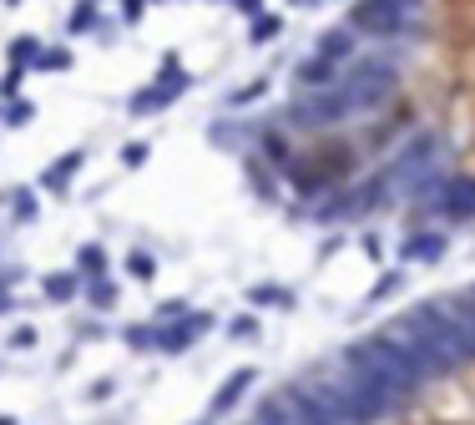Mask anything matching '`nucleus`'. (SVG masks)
<instances>
[{
    "mask_svg": "<svg viewBox=\"0 0 475 425\" xmlns=\"http://www.w3.org/2000/svg\"><path fill=\"white\" fill-rule=\"evenodd\" d=\"M360 51L339 66L360 178L425 228L475 218V0H354Z\"/></svg>",
    "mask_w": 475,
    "mask_h": 425,
    "instance_id": "obj_1",
    "label": "nucleus"
},
{
    "mask_svg": "<svg viewBox=\"0 0 475 425\" xmlns=\"http://www.w3.org/2000/svg\"><path fill=\"white\" fill-rule=\"evenodd\" d=\"M308 390L339 425H475V283L354 339Z\"/></svg>",
    "mask_w": 475,
    "mask_h": 425,
    "instance_id": "obj_2",
    "label": "nucleus"
},
{
    "mask_svg": "<svg viewBox=\"0 0 475 425\" xmlns=\"http://www.w3.org/2000/svg\"><path fill=\"white\" fill-rule=\"evenodd\" d=\"M213 329V314H182V319L162 324V335H157V355H187V349L197 345V335H207Z\"/></svg>",
    "mask_w": 475,
    "mask_h": 425,
    "instance_id": "obj_3",
    "label": "nucleus"
},
{
    "mask_svg": "<svg viewBox=\"0 0 475 425\" xmlns=\"http://www.w3.org/2000/svg\"><path fill=\"white\" fill-rule=\"evenodd\" d=\"M81 168H87V147H71V152H66V157H56L51 168L41 172V188H46V193H56V198H61L66 188H71V178H77Z\"/></svg>",
    "mask_w": 475,
    "mask_h": 425,
    "instance_id": "obj_4",
    "label": "nucleus"
},
{
    "mask_svg": "<svg viewBox=\"0 0 475 425\" xmlns=\"http://www.w3.org/2000/svg\"><path fill=\"white\" fill-rule=\"evenodd\" d=\"M253 380H258V370H253V365H238V370H233L228 380H223V390H218V395H213V405H207V415H228L233 405H238V400L248 395V385H253Z\"/></svg>",
    "mask_w": 475,
    "mask_h": 425,
    "instance_id": "obj_5",
    "label": "nucleus"
},
{
    "mask_svg": "<svg viewBox=\"0 0 475 425\" xmlns=\"http://www.w3.org/2000/svg\"><path fill=\"white\" fill-rule=\"evenodd\" d=\"M81 273L77 269H66V273H46V279H41V294L51 299V304H71V299L81 294Z\"/></svg>",
    "mask_w": 475,
    "mask_h": 425,
    "instance_id": "obj_6",
    "label": "nucleus"
},
{
    "mask_svg": "<svg viewBox=\"0 0 475 425\" xmlns=\"http://www.w3.org/2000/svg\"><path fill=\"white\" fill-rule=\"evenodd\" d=\"M178 97H172L162 81H152V87H142V91H132V102H127V112L132 116H152V112H162V106H172Z\"/></svg>",
    "mask_w": 475,
    "mask_h": 425,
    "instance_id": "obj_7",
    "label": "nucleus"
},
{
    "mask_svg": "<svg viewBox=\"0 0 475 425\" xmlns=\"http://www.w3.org/2000/svg\"><path fill=\"white\" fill-rule=\"evenodd\" d=\"M157 81L172 91V97H182V91L193 87V77H187V66H182V56L178 51H168L162 56V66H157Z\"/></svg>",
    "mask_w": 475,
    "mask_h": 425,
    "instance_id": "obj_8",
    "label": "nucleus"
},
{
    "mask_svg": "<svg viewBox=\"0 0 475 425\" xmlns=\"http://www.w3.org/2000/svg\"><path fill=\"white\" fill-rule=\"evenodd\" d=\"M106 263H112V258H106L102 244H81L77 248V273L81 279H106Z\"/></svg>",
    "mask_w": 475,
    "mask_h": 425,
    "instance_id": "obj_9",
    "label": "nucleus"
},
{
    "mask_svg": "<svg viewBox=\"0 0 475 425\" xmlns=\"http://www.w3.org/2000/svg\"><path fill=\"white\" fill-rule=\"evenodd\" d=\"M273 172H279V168H269L258 152L248 157V178H253V193L263 198V203H273V198H279V188H273Z\"/></svg>",
    "mask_w": 475,
    "mask_h": 425,
    "instance_id": "obj_10",
    "label": "nucleus"
},
{
    "mask_svg": "<svg viewBox=\"0 0 475 425\" xmlns=\"http://www.w3.org/2000/svg\"><path fill=\"white\" fill-rule=\"evenodd\" d=\"M96 26H102L96 0H77V11H71V21H66V36H91Z\"/></svg>",
    "mask_w": 475,
    "mask_h": 425,
    "instance_id": "obj_11",
    "label": "nucleus"
},
{
    "mask_svg": "<svg viewBox=\"0 0 475 425\" xmlns=\"http://www.w3.org/2000/svg\"><path fill=\"white\" fill-rule=\"evenodd\" d=\"M248 304H273V310H294V289H279V283H258V289H248Z\"/></svg>",
    "mask_w": 475,
    "mask_h": 425,
    "instance_id": "obj_12",
    "label": "nucleus"
},
{
    "mask_svg": "<svg viewBox=\"0 0 475 425\" xmlns=\"http://www.w3.org/2000/svg\"><path fill=\"white\" fill-rule=\"evenodd\" d=\"M41 46H46V41H36V36H15L11 46H5V56H11V66H36V56H41Z\"/></svg>",
    "mask_w": 475,
    "mask_h": 425,
    "instance_id": "obj_13",
    "label": "nucleus"
},
{
    "mask_svg": "<svg viewBox=\"0 0 475 425\" xmlns=\"http://www.w3.org/2000/svg\"><path fill=\"white\" fill-rule=\"evenodd\" d=\"M31 71H71V46H41Z\"/></svg>",
    "mask_w": 475,
    "mask_h": 425,
    "instance_id": "obj_14",
    "label": "nucleus"
},
{
    "mask_svg": "<svg viewBox=\"0 0 475 425\" xmlns=\"http://www.w3.org/2000/svg\"><path fill=\"white\" fill-rule=\"evenodd\" d=\"M157 335H162V324H127L122 329L127 349H157Z\"/></svg>",
    "mask_w": 475,
    "mask_h": 425,
    "instance_id": "obj_15",
    "label": "nucleus"
},
{
    "mask_svg": "<svg viewBox=\"0 0 475 425\" xmlns=\"http://www.w3.org/2000/svg\"><path fill=\"white\" fill-rule=\"evenodd\" d=\"M127 273L137 283H152L157 279V258L147 254V248H132V254H127Z\"/></svg>",
    "mask_w": 475,
    "mask_h": 425,
    "instance_id": "obj_16",
    "label": "nucleus"
},
{
    "mask_svg": "<svg viewBox=\"0 0 475 425\" xmlns=\"http://www.w3.org/2000/svg\"><path fill=\"white\" fill-rule=\"evenodd\" d=\"M31 116H36V102H31V97H11V106H0V122H5V127H26Z\"/></svg>",
    "mask_w": 475,
    "mask_h": 425,
    "instance_id": "obj_17",
    "label": "nucleus"
},
{
    "mask_svg": "<svg viewBox=\"0 0 475 425\" xmlns=\"http://www.w3.org/2000/svg\"><path fill=\"white\" fill-rule=\"evenodd\" d=\"M279 31H283V21H279V15L258 11V15H253V31H248V41H253V46H269V41L279 36Z\"/></svg>",
    "mask_w": 475,
    "mask_h": 425,
    "instance_id": "obj_18",
    "label": "nucleus"
},
{
    "mask_svg": "<svg viewBox=\"0 0 475 425\" xmlns=\"http://www.w3.org/2000/svg\"><path fill=\"white\" fill-rule=\"evenodd\" d=\"M87 304L91 310H112L116 304V283L112 279H87Z\"/></svg>",
    "mask_w": 475,
    "mask_h": 425,
    "instance_id": "obj_19",
    "label": "nucleus"
},
{
    "mask_svg": "<svg viewBox=\"0 0 475 425\" xmlns=\"http://www.w3.org/2000/svg\"><path fill=\"white\" fill-rule=\"evenodd\" d=\"M11 203H15V223H31V218H36V193H31V188H15Z\"/></svg>",
    "mask_w": 475,
    "mask_h": 425,
    "instance_id": "obj_20",
    "label": "nucleus"
},
{
    "mask_svg": "<svg viewBox=\"0 0 475 425\" xmlns=\"http://www.w3.org/2000/svg\"><path fill=\"white\" fill-rule=\"evenodd\" d=\"M36 324H15V329H11V335H5V345H11V349H36Z\"/></svg>",
    "mask_w": 475,
    "mask_h": 425,
    "instance_id": "obj_21",
    "label": "nucleus"
},
{
    "mask_svg": "<svg viewBox=\"0 0 475 425\" xmlns=\"http://www.w3.org/2000/svg\"><path fill=\"white\" fill-rule=\"evenodd\" d=\"M182 314H193L187 299H162V304H157V324H172V319H182Z\"/></svg>",
    "mask_w": 475,
    "mask_h": 425,
    "instance_id": "obj_22",
    "label": "nucleus"
},
{
    "mask_svg": "<svg viewBox=\"0 0 475 425\" xmlns=\"http://www.w3.org/2000/svg\"><path fill=\"white\" fill-rule=\"evenodd\" d=\"M263 91H269V81H253V87H238V91H233V97H228V106H238V112H243V106H248V102H258Z\"/></svg>",
    "mask_w": 475,
    "mask_h": 425,
    "instance_id": "obj_23",
    "label": "nucleus"
},
{
    "mask_svg": "<svg viewBox=\"0 0 475 425\" xmlns=\"http://www.w3.org/2000/svg\"><path fill=\"white\" fill-rule=\"evenodd\" d=\"M228 339H258V319L253 314H238V319L228 324Z\"/></svg>",
    "mask_w": 475,
    "mask_h": 425,
    "instance_id": "obj_24",
    "label": "nucleus"
},
{
    "mask_svg": "<svg viewBox=\"0 0 475 425\" xmlns=\"http://www.w3.org/2000/svg\"><path fill=\"white\" fill-rule=\"evenodd\" d=\"M116 157H122V168H142V162H147V142H127Z\"/></svg>",
    "mask_w": 475,
    "mask_h": 425,
    "instance_id": "obj_25",
    "label": "nucleus"
},
{
    "mask_svg": "<svg viewBox=\"0 0 475 425\" xmlns=\"http://www.w3.org/2000/svg\"><path fill=\"white\" fill-rule=\"evenodd\" d=\"M112 395H116V380H112V374H102V380H96V385L87 390L91 405H102V400H112Z\"/></svg>",
    "mask_w": 475,
    "mask_h": 425,
    "instance_id": "obj_26",
    "label": "nucleus"
},
{
    "mask_svg": "<svg viewBox=\"0 0 475 425\" xmlns=\"http://www.w3.org/2000/svg\"><path fill=\"white\" fill-rule=\"evenodd\" d=\"M147 5H152V0H122V21H127V26H142Z\"/></svg>",
    "mask_w": 475,
    "mask_h": 425,
    "instance_id": "obj_27",
    "label": "nucleus"
},
{
    "mask_svg": "<svg viewBox=\"0 0 475 425\" xmlns=\"http://www.w3.org/2000/svg\"><path fill=\"white\" fill-rule=\"evenodd\" d=\"M15 299H11V273H0V314H11Z\"/></svg>",
    "mask_w": 475,
    "mask_h": 425,
    "instance_id": "obj_28",
    "label": "nucleus"
},
{
    "mask_svg": "<svg viewBox=\"0 0 475 425\" xmlns=\"http://www.w3.org/2000/svg\"><path fill=\"white\" fill-rule=\"evenodd\" d=\"M228 5H233V11H243V15H258V11H263V0H228Z\"/></svg>",
    "mask_w": 475,
    "mask_h": 425,
    "instance_id": "obj_29",
    "label": "nucleus"
},
{
    "mask_svg": "<svg viewBox=\"0 0 475 425\" xmlns=\"http://www.w3.org/2000/svg\"><path fill=\"white\" fill-rule=\"evenodd\" d=\"M0 425H15V415H0Z\"/></svg>",
    "mask_w": 475,
    "mask_h": 425,
    "instance_id": "obj_30",
    "label": "nucleus"
},
{
    "mask_svg": "<svg viewBox=\"0 0 475 425\" xmlns=\"http://www.w3.org/2000/svg\"><path fill=\"white\" fill-rule=\"evenodd\" d=\"M5 5H21V0H5Z\"/></svg>",
    "mask_w": 475,
    "mask_h": 425,
    "instance_id": "obj_31",
    "label": "nucleus"
},
{
    "mask_svg": "<svg viewBox=\"0 0 475 425\" xmlns=\"http://www.w3.org/2000/svg\"><path fill=\"white\" fill-rule=\"evenodd\" d=\"M197 425H213V420H197Z\"/></svg>",
    "mask_w": 475,
    "mask_h": 425,
    "instance_id": "obj_32",
    "label": "nucleus"
}]
</instances>
